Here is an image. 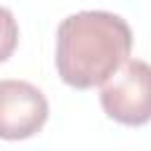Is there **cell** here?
<instances>
[{
    "label": "cell",
    "mask_w": 151,
    "mask_h": 151,
    "mask_svg": "<svg viewBox=\"0 0 151 151\" xmlns=\"http://www.w3.org/2000/svg\"><path fill=\"white\" fill-rule=\"evenodd\" d=\"M130 52L132 31L113 12H76L57 28V73L73 90L99 87L130 59Z\"/></svg>",
    "instance_id": "cell-1"
},
{
    "label": "cell",
    "mask_w": 151,
    "mask_h": 151,
    "mask_svg": "<svg viewBox=\"0 0 151 151\" xmlns=\"http://www.w3.org/2000/svg\"><path fill=\"white\" fill-rule=\"evenodd\" d=\"M19 45V24L7 7H0V64H5Z\"/></svg>",
    "instance_id": "cell-4"
},
{
    "label": "cell",
    "mask_w": 151,
    "mask_h": 151,
    "mask_svg": "<svg viewBox=\"0 0 151 151\" xmlns=\"http://www.w3.org/2000/svg\"><path fill=\"white\" fill-rule=\"evenodd\" d=\"M99 101L104 113L127 127H139L151 120V64L127 59L118 71L101 83Z\"/></svg>",
    "instance_id": "cell-2"
},
{
    "label": "cell",
    "mask_w": 151,
    "mask_h": 151,
    "mask_svg": "<svg viewBox=\"0 0 151 151\" xmlns=\"http://www.w3.org/2000/svg\"><path fill=\"white\" fill-rule=\"evenodd\" d=\"M45 94L26 80H0V139L19 142L38 134L47 123Z\"/></svg>",
    "instance_id": "cell-3"
}]
</instances>
